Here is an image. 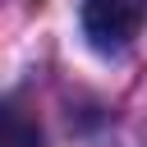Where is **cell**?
<instances>
[{
    "instance_id": "cell-1",
    "label": "cell",
    "mask_w": 147,
    "mask_h": 147,
    "mask_svg": "<svg viewBox=\"0 0 147 147\" xmlns=\"http://www.w3.org/2000/svg\"><path fill=\"white\" fill-rule=\"evenodd\" d=\"M78 23H83V37L92 51L101 55H119L133 37H138V0H83L78 9Z\"/></svg>"
},
{
    "instance_id": "cell-2",
    "label": "cell",
    "mask_w": 147,
    "mask_h": 147,
    "mask_svg": "<svg viewBox=\"0 0 147 147\" xmlns=\"http://www.w3.org/2000/svg\"><path fill=\"white\" fill-rule=\"evenodd\" d=\"M0 147H41V124L23 101H0Z\"/></svg>"
}]
</instances>
